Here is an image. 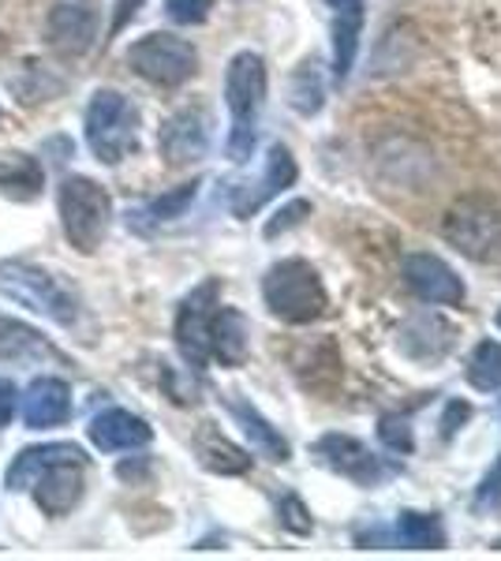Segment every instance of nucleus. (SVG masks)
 <instances>
[{
    "instance_id": "1",
    "label": "nucleus",
    "mask_w": 501,
    "mask_h": 561,
    "mask_svg": "<svg viewBox=\"0 0 501 561\" xmlns=\"http://www.w3.org/2000/svg\"><path fill=\"white\" fill-rule=\"evenodd\" d=\"M225 102L232 113V131H229V161L243 165L259 139V116L266 105V60L259 53L243 49L229 60V76H225Z\"/></svg>"
},
{
    "instance_id": "2",
    "label": "nucleus",
    "mask_w": 501,
    "mask_h": 561,
    "mask_svg": "<svg viewBox=\"0 0 501 561\" xmlns=\"http://www.w3.org/2000/svg\"><path fill=\"white\" fill-rule=\"evenodd\" d=\"M262 300L281 322L307 325L322 319L326 311V285L318 270L304 259H281L273 262L262 277Z\"/></svg>"
},
{
    "instance_id": "3",
    "label": "nucleus",
    "mask_w": 501,
    "mask_h": 561,
    "mask_svg": "<svg viewBox=\"0 0 501 561\" xmlns=\"http://www.w3.org/2000/svg\"><path fill=\"white\" fill-rule=\"evenodd\" d=\"M87 142L102 165H116L139 147V108L121 90H98L87 108Z\"/></svg>"
},
{
    "instance_id": "4",
    "label": "nucleus",
    "mask_w": 501,
    "mask_h": 561,
    "mask_svg": "<svg viewBox=\"0 0 501 561\" xmlns=\"http://www.w3.org/2000/svg\"><path fill=\"white\" fill-rule=\"evenodd\" d=\"M109 217H113V203L102 184L87 176H71L60 184V221H64V237L76 251L102 248L105 232H109Z\"/></svg>"
},
{
    "instance_id": "5",
    "label": "nucleus",
    "mask_w": 501,
    "mask_h": 561,
    "mask_svg": "<svg viewBox=\"0 0 501 561\" xmlns=\"http://www.w3.org/2000/svg\"><path fill=\"white\" fill-rule=\"evenodd\" d=\"M127 65L153 87H184L198 71V53L177 34H147L127 49Z\"/></svg>"
},
{
    "instance_id": "6",
    "label": "nucleus",
    "mask_w": 501,
    "mask_h": 561,
    "mask_svg": "<svg viewBox=\"0 0 501 561\" xmlns=\"http://www.w3.org/2000/svg\"><path fill=\"white\" fill-rule=\"evenodd\" d=\"M0 288H4L12 300H20L26 307H34L45 319L71 325L79 314V304L57 277H49L45 270L31 266V262H4L0 266Z\"/></svg>"
},
{
    "instance_id": "7",
    "label": "nucleus",
    "mask_w": 501,
    "mask_h": 561,
    "mask_svg": "<svg viewBox=\"0 0 501 561\" xmlns=\"http://www.w3.org/2000/svg\"><path fill=\"white\" fill-rule=\"evenodd\" d=\"M442 237L468 259H490L501 243V210L487 198H460L449 214H445Z\"/></svg>"
},
{
    "instance_id": "8",
    "label": "nucleus",
    "mask_w": 501,
    "mask_h": 561,
    "mask_svg": "<svg viewBox=\"0 0 501 561\" xmlns=\"http://www.w3.org/2000/svg\"><path fill=\"white\" fill-rule=\"evenodd\" d=\"M217 293L221 285L217 280H203L195 293L180 304L177 314V348L187 359L191 370H203L209 364V319H214Z\"/></svg>"
},
{
    "instance_id": "9",
    "label": "nucleus",
    "mask_w": 501,
    "mask_h": 561,
    "mask_svg": "<svg viewBox=\"0 0 501 561\" xmlns=\"http://www.w3.org/2000/svg\"><path fill=\"white\" fill-rule=\"evenodd\" d=\"M315 457L322 460L326 468H333L337 476L352 479V483H360V486H375L394 472L386 460L371 454L352 434H322V438L315 442Z\"/></svg>"
},
{
    "instance_id": "10",
    "label": "nucleus",
    "mask_w": 501,
    "mask_h": 561,
    "mask_svg": "<svg viewBox=\"0 0 501 561\" xmlns=\"http://www.w3.org/2000/svg\"><path fill=\"white\" fill-rule=\"evenodd\" d=\"M296 158L288 147H281V142H273L270 153H266V173H262L254 184H240L232 187L229 195V206L236 217H251L254 210H262V206L270 203V198H277L285 187L296 184Z\"/></svg>"
},
{
    "instance_id": "11",
    "label": "nucleus",
    "mask_w": 501,
    "mask_h": 561,
    "mask_svg": "<svg viewBox=\"0 0 501 561\" xmlns=\"http://www.w3.org/2000/svg\"><path fill=\"white\" fill-rule=\"evenodd\" d=\"M405 285L412 288L423 304H439V307H460L464 304V285L457 277V270L449 262H442L439 255H408L405 259Z\"/></svg>"
},
{
    "instance_id": "12",
    "label": "nucleus",
    "mask_w": 501,
    "mask_h": 561,
    "mask_svg": "<svg viewBox=\"0 0 501 561\" xmlns=\"http://www.w3.org/2000/svg\"><path fill=\"white\" fill-rule=\"evenodd\" d=\"M158 147L169 165H191V161H198L209 147V116L203 108H180L177 116L166 121V128L158 135Z\"/></svg>"
},
{
    "instance_id": "13",
    "label": "nucleus",
    "mask_w": 501,
    "mask_h": 561,
    "mask_svg": "<svg viewBox=\"0 0 501 561\" xmlns=\"http://www.w3.org/2000/svg\"><path fill=\"white\" fill-rule=\"evenodd\" d=\"M83 468L87 460H57V465L42 468L38 479H34V502H38L42 513L49 517H64L79 505L83 497Z\"/></svg>"
},
{
    "instance_id": "14",
    "label": "nucleus",
    "mask_w": 501,
    "mask_h": 561,
    "mask_svg": "<svg viewBox=\"0 0 501 561\" xmlns=\"http://www.w3.org/2000/svg\"><path fill=\"white\" fill-rule=\"evenodd\" d=\"M90 442H94L102 454H124V449H139V446H150L153 431L147 420H139V415L124 412V409H109L102 415H94L90 420Z\"/></svg>"
},
{
    "instance_id": "15",
    "label": "nucleus",
    "mask_w": 501,
    "mask_h": 561,
    "mask_svg": "<svg viewBox=\"0 0 501 561\" xmlns=\"http://www.w3.org/2000/svg\"><path fill=\"white\" fill-rule=\"evenodd\" d=\"M326 4L333 8V76L337 83H344L355 68V53H360L367 0H326Z\"/></svg>"
},
{
    "instance_id": "16",
    "label": "nucleus",
    "mask_w": 501,
    "mask_h": 561,
    "mask_svg": "<svg viewBox=\"0 0 501 561\" xmlns=\"http://www.w3.org/2000/svg\"><path fill=\"white\" fill-rule=\"evenodd\" d=\"M71 415V386L60 378H34L23 397V420L31 431L60 427Z\"/></svg>"
},
{
    "instance_id": "17",
    "label": "nucleus",
    "mask_w": 501,
    "mask_h": 561,
    "mask_svg": "<svg viewBox=\"0 0 501 561\" xmlns=\"http://www.w3.org/2000/svg\"><path fill=\"white\" fill-rule=\"evenodd\" d=\"M251 352V325L236 307H214L209 319V356L221 367H243Z\"/></svg>"
},
{
    "instance_id": "18",
    "label": "nucleus",
    "mask_w": 501,
    "mask_h": 561,
    "mask_svg": "<svg viewBox=\"0 0 501 561\" xmlns=\"http://www.w3.org/2000/svg\"><path fill=\"white\" fill-rule=\"evenodd\" d=\"M453 337H457V330H453L449 322L442 319V314H415V319L405 322V330H400L397 345L405 356L412 359H442L445 352L453 348Z\"/></svg>"
},
{
    "instance_id": "19",
    "label": "nucleus",
    "mask_w": 501,
    "mask_h": 561,
    "mask_svg": "<svg viewBox=\"0 0 501 561\" xmlns=\"http://www.w3.org/2000/svg\"><path fill=\"white\" fill-rule=\"evenodd\" d=\"M49 45L64 57H79L94 45V12L83 4H57L49 15Z\"/></svg>"
},
{
    "instance_id": "20",
    "label": "nucleus",
    "mask_w": 501,
    "mask_h": 561,
    "mask_svg": "<svg viewBox=\"0 0 501 561\" xmlns=\"http://www.w3.org/2000/svg\"><path fill=\"white\" fill-rule=\"evenodd\" d=\"M195 195H198V180L172 187V192L150 198V203L135 206V210H127V225H132L135 232H143V237H150L153 229H161V225H169V221H177V217H184L187 206L195 203Z\"/></svg>"
},
{
    "instance_id": "21",
    "label": "nucleus",
    "mask_w": 501,
    "mask_h": 561,
    "mask_svg": "<svg viewBox=\"0 0 501 561\" xmlns=\"http://www.w3.org/2000/svg\"><path fill=\"white\" fill-rule=\"evenodd\" d=\"M57 460H87V454L76 446V442H49V446L23 449V454L12 460V468H8L4 486L8 491H26V486L38 479L42 468L57 465Z\"/></svg>"
},
{
    "instance_id": "22",
    "label": "nucleus",
    "mask_w": 501,
    "mask_h": 561,
    "mask_svg": "<svg viewBox=\"0 0 501 561\" xmlns=\"http://www.w3.org/2000/svg\"><path fill=\"white\" fill-rule=\"evenodd\" d=\"M0 359H8V364H38V359H60V352L26 322L0 319Z\"/></svg>"
},
{
    "instance_id": "23",
    "label": "nucleus",
    "mask_w": 501,
    "mask_h": 561,
    "mask_svg": "<svg viewBox=\"0 0 501 561\" xmlns=\"http://www.w3.org/2000/svg\"><path fill=\"white\" fill-rule=\"evenodd\" d=\"M229 412L240 420V427H243V434L251 438V446L259 449L262 457H270V460H277V465H285L288 457H293V449H288V442L281 438V431L273 427V423L262 415L254 404H248V401H236V397H229Z\"/></svg>"
},
{
    "instance_id": "24",
    "label": "nucleus",
    "mask_w": 501,
    "mask_h": 561,
    "mask_svg": "<svg viewBox=\"0 0 501 561\" xmlns=\"http://www.w3.org/2000/svg\"><path fill=\"white\" fill-rule=\"evenodd\" d=\"M42 165L31 153H0V195L15 198V203H31L42 195Z\"/></svg>"
},
{
    "instance_id": "25",
    "label": "nucleus",
    "mask_w": 501,
    "mask_h": 561,
    "mask_svg": "<svg viewBox=\"0 0 501 561\" xmlns=\"http://www.w3.org/2000/svg\"><path fill=\"white\" fill-rule=\"evenodd\" d=\"M195 454L203 460V468H209V472H217V476H243L251 468V457L243 454L240 446H232L225 434H217L209 427L198 431Z\"/></svg>"
},
{
    "instance_id": "26",
    "label": "nucleus",
    "mask_w": 501,
    "mask_h": 561,
    "mask_svg": "<svg viewBox=\"0 0 501 561\" xmlns=\"http://www.w3.org/2000/svg\"><path fill=\"white\" fill-rule=\"evenodd\" d=\"M397 542L408 550H442L445 547V528L434 513H415L405 510L397 517Z\"/></svg>"
},
{
    "instance_id": "27",
    "label": "nucleus",
    "mask_w": 501,
    "mask_h": 561,
    "mask_svg": "<svg viewBox=\"0 0 501 561\" xmlns=\"http://www.w3.org/2000/svg\"><path fill=\"white\" fill-rule=\"evenodd\" d=\"M468 382L479 393H494L501 389V345L498 341H479L476 352L468 356Z\"/></svg>"
},
{
    "instance_id": "28",
    "label": "nucleus",
    "mask_w": 501,
    "mask_h": 561,
    "mask_svg": "<svg viewBox=\"0 0 501 561\" xmlns=\"http://www.w3.org/2000/svg\"><path fill=\"white\" fill-rule=\"evenodd\" d=\"M322 98H326V87H322V76H318V65H299L296 76H293V87H288V102L299 116H315L322 108Z\"/></svg>"
},
{
    "instance_id": "29",
    "label": "nucleus",
    "mask_w": 501,
    "mask_h": 561,
    "mask_svg": "<svg viewBox=\"0 0 501 561\" xmlns=\"http://www.w3.org/2000/svg\"><path fill=\"white\" fill-rule=\"evenodd\" d=\"M378 438L386 442L394 454H412V427H408V415H397V412H389V415H382L378 420Z\"/></svg>"
},
{
    "instance_id": "30",
    "label": "nucleus",
    "mask_w": 501,
    "mask_h": 561,
    "mask_svg": "<svg viewBox=\"0 0 501 561\" xmlns=\"http://www.w3.org/2000/svg\"><path fill=\"white\" fill-rule=\"evenodd\" d=\"M214 0H166V15L180 26H198L209 20Z\"/></svg>"
},
{
    "instance_id": "31",
    "label": "nucleus",
    "mask_w": 501,
    "mask_h": 561,
    "mask_svg": "<svg viewBox=\"0 0 501 561\" xmlns=\"http://www.w3.org/2000/svg\"><path fill=\"white\" fill-rule=\"evenodd\" d=\"M311 214V203H307V198H296V203H288L285 210H277L266 221V229H262V237L266 240H273V237H281V232H288V229H296L299 221H304V217Z\"/></svg>"
},
{
    "instance_id": "32",
    "label": "nucleus",
    "mask_w": 501,
    "mask_h": 561,
    "mask_svg": "<svg viewBox=\"0 0 501 561\" xmlns=\"http://www.w3.org/2000/svg\"><path fill=\"white\" fill-rule=\"evenodd\" d=\"M277 513H281V524H285V528L293 531V536H307V531L315 528V524H311V513L304 510V502H299L296 494H285V497H281Z\"/></svg>"
},
{
    "instance_id": "33",
    "label": "nucleus",
    "mask_w": 501,
    "mask_h": 561,
    "mask_svg": "<svg viewBox=\"0 0 501 561\" xmlns=\"http://www.w3.org/2000/svg\"><path fill=\"white\" fill-rule=\"evenodd\" d=\"M498 502H501V460L487 472V479H482V486H479V497H476V505H498Z\"/></svg>"
},
{
    "instance_id": "34",
    "label": "nucleus",
    "mask_w": 501,
    "mask_h": 561,
    "mask_svg": "<svg viewBox=\"0 0 501 561\" xmlns=\"http://www.w3.org/2000/svg\"><path fill=\"white\" fill-rule=\"evenodd\" d=\"M15 401H20V397H15V386L8 382V378H0V431H4L8 423H12Z\"/></svg>"
},
{
    "instance_id": "35",
    "label": "nucleus",
    "mask_w": 501,
    "mask_h": 561,
    "mask_svg": "<svg viewBox=\"0 0 501 561\" xmlns=\"http://www.w3.org/2000/svg\"><path fill=\"white\" fill-rule=\"evenodd\" d=\"M471 415L468 404H460V401H453L449 404V412H445V420H442V434L445 438H453V431H457V423H464Z\"/></svg>"
},
{
    "instance_id": "36",
    "label": "nucleus",
    "mask_w": 501,
    "mask_h": 561,
    "mask_svg": "<svg viewBox=\"0 0 501 561\" xmlns=\"http://www.w3.org/2000/svg\"><path fill=\"white\" fill-rule=\"evenodd\" d=\"M498 330H501V311H498Z\"/></svg>"
}]
</instances>
